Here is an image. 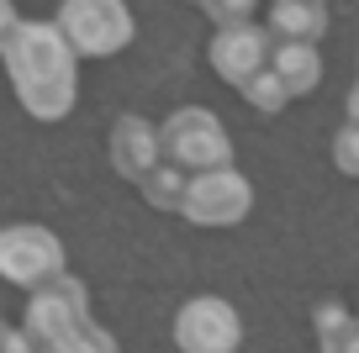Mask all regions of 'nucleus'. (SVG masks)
<instances>
[{"mask_svg": "<svg viewBox=\"0 0 359 353\" xmlns=\"http://www.w3.org/2000/svg\"><path fill=\"white\" fill-rule=\"evenodd\" d=\"M0 64L11 79L16 100L27 106V116L37 122H64L79 100V53L64 43L53 22H22L6 48H0Z\"/></svg>", "mask_w": 359, "mask_h": 353, "instance_id": "f257e3e1", "label": "nucleus"}, {"mask_svg": "<svg viewBox=\"0 0 359 353\" xmlns=\"http://www.w3.org/2000/svg\"><path fill=\"white\" fill-rule=\"evenodd\" d=\"M22 327L37 342V353H122V342L90 317V290L69 269L43 290H32Z\"/></svg>", "mask_w": 359, "mask_h": 353, "instance_id": "f03ea898", "label": "nucleus"}, {"mask_svg": "<svg viewBox=\"0 0 359 353\" xmlns=\"http://www.w3.org/2000/svg\"><path fill=\"white\" fill-rule=\"evenodd\" d=\"M158 148L164 164L185 169V174H206V169H233V137L206 106H180L164 127H158Z\"/></svg>", "mask_w": 359, "mask_h": 353, "instance_id": "7ed1b4c3", "label": "nucleus"}, {"mask_svg": "<svg viewBox=\"0 0 359 353\" xmlns=\"http://www.w3.org/2000/svg\"><path fill=\"white\" fill-rule=\"evenodd\" d=\"M58 32L64 43L74 48L79 58H111L133 43V11H127V0H64L58 6Z\"/></svg>", "mask_w": 359, "mask_h": 353, "instance_id": "20e7f679", "label": "nucleus"}, {"mask_svg": "<svg viewBox=\"0 0 359 353\" xmlns=\"http://www.w3.org/2000/svg\"><path fill=\"white\" fill-rule=\"evenodd\" d=\"M58 275H64V243H58V232L37 227V221L0 227V279L6 285L43 290Z\"/></svg>", "mask_w": 359, "mask_h": 353, "instance_id": "39448f33", "label": "nucleus"}, {"mask_svg": "<svg viewBox=\"0 0 359 353\" xmlns=\"http://www.w3.org/2000/svg\"><path fill=\"white\" fill-rule=\"evenodd\" d=\"M248 211H254V185L238 169H206V174H191L180 216L196 227H238Z\"/></svg>", "mask_w": 359, "mask_h": 353, "instance_id": "423d86ee", "label": "nucleus"}, {"mask_svg": "<svg viewBox=\"0 0 359 353\" xmlns=\"http://www.w3.org/2000/svg\"><path fill=\"white\" fill-rule=\"evenodd\" d=\"M243 342V317L222 296H196L175 317V348L180 353H238Z\"/></svg>", "mask_w": 359, "mask_h": 353, "instance_id": "0eeeda50", "label": "nucleus"}, {"mask_svg": "<svg viewBox=\"0 0 359 353\" xmlns=\"http://www.w3.org/2000/svg\"><path fill=\"white\" fill-rule=\"evenodd\" d=\"M269 53H275V37H269V27H254V22L217 27L212 48H206L217 79H227V85H238V90H243L259 69H269Z\"/></svg>", "mask_w": 359, "mask_h": 353, "instance_id": "6e6552de", "label": "nucleus"}, {"mask_svg": "<svg viewBox=\"0 0 359 353\" xmlns=\"http://www.w3.org/2000/svg\"><path fill=\"white\" fill-rule=\"evenodd\" d=\"M106 148H111V169L127 179V185H143L148 169L164 164L158 127L148 122V116H116V122H111V137H106Z\"/></svg>", "mask_w": 359, "mask_h": 353, "instance_id": "1a4fd4ad", "label": "nucleus"}, {"mask_svg": "<svg viewBox=\"0 0 359 353\" xmlns=\"http://www.w3.org/2000/svg\"><path fill=\"white\" fill-rule=\"evenodd\" d=\"M327 32V0H275L269 6V37L275 43H312Z\"/></svg>", "mask_w": 359, "mask_h": 353, "instance_id": "9d476101", "label": "nucleus"}, {"mask_svg": "<svg viewBox=\"0 0 359 353\" xmlns=\"http://www.w3.org/2000/svg\"><path fill=\"white\" fill-rule=\"evenodd\" d=\"M269 69L280 74V85L291 90V100L312 95L317 79H323V58H317L312 43H275V53H269Z\"/></svg>", "mask_w": 359, "mask_h": 353, "instance_id": "9b49d317", "label": "nucleus"}, {"mask_svg": "<svg viewBox=\"0 0 359 353\" xmlns=\"http://www.w3.org/2000/svg\"><path fill=\"white\" fill-rule=\"evenodd\" d=\"M317 348L323 353H359V317L344 311L338 300H323L317 306Z\"/></svg>", "mask_w": 359, "mask_h": 353, "instance_id": "f8f14e48", "label": "nucleus"}, {"mask_svg": "<svg viewBox=\"0 0 359 353\" xmlns=\"http://www.w3.org/2000/svg\"><path fill=\"white\" fill-rule=\"evenodd\" d=\"M185 185H191V174H185V169H175V164H154L143 174V200L148 206H158V211H180L185 206Z\"/></svg>", "mask_w": 359, "mask_h": 353, "instance_id": "ddd939ff", "label": "nucleus"}, {"mask_svg": "<svg viewBox=\"0 0 359 353\" xmlns=\"http://www.w3.org/2000/svg\"><path fill=\"white\" fill-rule=\"evenodd\" d=\"M243 100H248L254 111H264V116H275L280 106H291V90L280 85V74H275V69H259V74L243 85Z\"/></svg>", "mask_w": 359, "mask_h": 353, "instance_id": "4468645a", "label": "nucleus"}, {"mask_svg": "<svg viewBox=\"0 0 359 353\" xmlns=\"http://www.w3.org/2000/svg\"><path fill=\"white\" fill-rule=\"evenodd\" d=\"M333 164H338V174L359 179V127L354 122H344L333 132Z\"/></svg>", "mask_w": 359, "mask_h": 353, "instance_id": "2eb2a0df", "label": "nucleus"}, {"mask_svg": "<svg viewBox=\"0 0 359 353\" xmlns=\"http://www.w3.org/2000/svg\"><path fill=\"white\" fill-rule=\"evenodd\" d=\"M254 6H259V0H201L206 22H217V27H238V22H248V16H254Z\"/></svg>", "mask_w": 359, "mask_h": 353, "instance_id": "dca6fc26", "label": "nucleus"}, {"mask_svg": "<svg viewBox=\"0 0 359 353\" xmlns=\"http://www.w3.org/2000/svg\"><path fill=\"white\" fill-rule=\"evenodd\" d=\"M0 353H37V342L27 338V327H6V338H0Z\"/></svg>", "mask_w": 359, "mask_h": 353, "instance_id": "f3484780", "label": "nucleus"}, {"mask_svg": "<svg viewBox=\"0 0 359 353\" xmlns=\"http://www.w3.org/2000/svg\"><path fill=\"white\" fill-rule=\"evenodd\" d=\"M16 27H22V16H16V6H11V0H0V48H6V37H11Z\"/></svg>", "mask_w": 359, "mask_h": 353, "instance_id": "a211bd4d", "label": "nucleus"}, {"mask_svg": "<svg viewBox=\"0 0 359 353\" xmlns=\"http://www.w3.org/2000/svg\"><path fill=\"white\" fill-rule=\"evenodd\" d=\"M344 111H348V122H354V127H359V85H354V90H348V100H344Z\"/></svg>", "mask_w": 359, "mask_h": 353, "instance_id": "6ab92c4d", "label": "nucleus"}, {"mask_svg": "<svg viewBox=\"0 0 359 353\" xmlns=\"http://www.w3.org/2000/svg\"><path fill=\"white\" fill-rule=\"evenodd\" d=\"M0 338H6V321H0Z\"/></svg>", "mask_w": 359, "mask_h": 353, "instance_id": "aec40b11", "label": "nucleus"}, {"mask_svg": "<svg viewBox=\"0 0 359 353\" xmlns=\"http://www.w3.org/2000/svg\"><path fill=\"white\" fill-rule=\"evenodd\" d=\"M354 317H359V311H354Z\"/></svg>", "mask_w": 359, "mask_h": 353, "instance_id": "412c9836", "label": "nucleus"}]
</instances>
